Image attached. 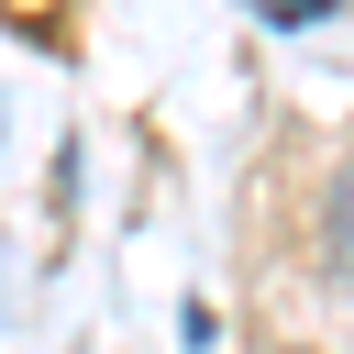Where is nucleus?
Here are the masks:
<instances>
[{"mask_svg":"<svg viewBox=\"0 0 354 354\" xmlns=\"http://www.w3.org/2000/svg\"><path fill=\"white\" fill-rule=\"evenodd\" d=\"M332 254H343V277H354V177H343V199H332Z\"/></svg>","mask_w":354,"mask_h":354,"instance_id":"1","label":"nucleus"}]
</instances>
